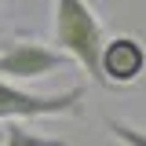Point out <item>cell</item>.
<instances>
[{"label": "cell", "instance_id": "obj_1", "mask_svg": "<svg viewBox=\"0 0 146 146\" xmlns=\"http://www.w3.org/2000/svg\"><path fill=\"white\" fill-rule=\"evenodd\" d=\"M102 40H106V26L88 0H51V44L62 48L95 84H102L99 73Z\"/></svg>", "mask_w": 146, "mask_h": 146}, {"label": "cell", "instance_id": "obj_2", "mask_svg": "<svg viewBox=\"0 0 146 146\" xmlns=\"http://www.w3.org/2000/svg\"><path fill=\"white\" fill-rule=\"evenodd\" d=\"M73 58L62 48H55L48 40H40V36H7L4 44H0V77H7V80H40V77H51V73L66 70Z\"/></svg>", "mask_w": 146, "mask_h": 146}, {"label": "cell", "instance_id": "obj_3", "mask_svg": "<svg viewBox=\"0 0 146 146\" xmlns=\"http://www.w3.org/2000/svg\"><path fill=\"white\" fill-rule=\"evenodd\" d=\"M84 113V84H73L55 95H36V91L18 88L15 80L0 77V117L4 121H26V117H80Z\"/></svg>", "mask_w": 146, "mask_h": 146}, {"label": "cell", "instance_id": "obj_4", "mask_svg": "<svg viewBox=\"0 0 146 146\" xmlns=\"http://www.w3.org/2000/svg\"><path fill=\"white\" fill-rule=\"evenodd\" d=\"M99 73L106 88H131L146 73V44L131 33L106 36L99 51Z\"/></svg>", "mask_w": 146, "mask_h": 146}, {"label": "cell", "instance_id": "obj_5", "mask_svg": "<svg viewBox=\"0 0 146 146\" xmlns=\"http://www.w3.org/2000/svg\"><path fill=\"white\" fill-rule=\"evenodd\" d=\"M4 146H66V139L40 135L36 128H29L18 117H11V121H4Z\"/></svg>", "mask_w": 146, "mask_h": 146}, {"label": "cell", "instance_id": "obj_6", "mask_svg": "<svg viewBox=\"0 0 146 146\" xmlns=\"http://www.w3.org/2000/svg\"><path fill=\"white\" fill-rule=\"evenodd\" d=\"M106 131H110V139L121 143V146H146V128L131 124L124 117H106Z\"/></svg>", "mask_w": 146, "mask_h": 146}, {"label": "cell", "instance_id": "obj_7", "mask_svg": "<svg viewBox=\"0 0 146 146\" xmlns=\"http://www.w3.org/2000/svg\"><path fill=\"white\" fill-rule=\"evenodd\" d=\"M0 146H4V121H0Z\"/></svg>", "mask_w": 146, "mask_h": 146}]
</instances>
